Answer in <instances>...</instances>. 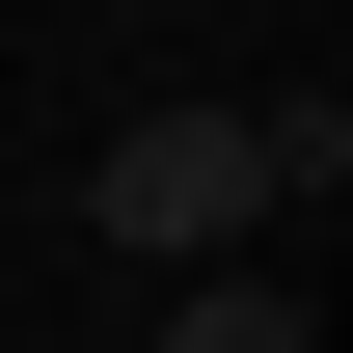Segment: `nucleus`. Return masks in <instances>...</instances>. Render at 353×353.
I'll use <instances>...</instances> for the list:
<instances>
[{"instance_id":"1","label":"nucleus","mask_w":353,"mask_h":353,"mask_svg":"<svg viewBox=\"0 0 353 353\" xmlns=\"http://www.w3.org/2000/svg\"><path fill=\"white\" fill-rule=\"evenodd\" d=\"M82 218H109L136 272H245L272 163H245V109H109V136H82Z\"/></svg>"},{"instance_id":"2","label":"nucleus","mask_w":353,"mask_h":353,"mask_svg":"<svg viewBox=\"0 0 353 353\" xmlns=\"http://www.w3.org/2000/svg\"><path fill=\"white\" fill-rule=\"evenodd\" d=\"M163 353H299V299L272 272H163Z\"/></svg>"}]
</instances>
